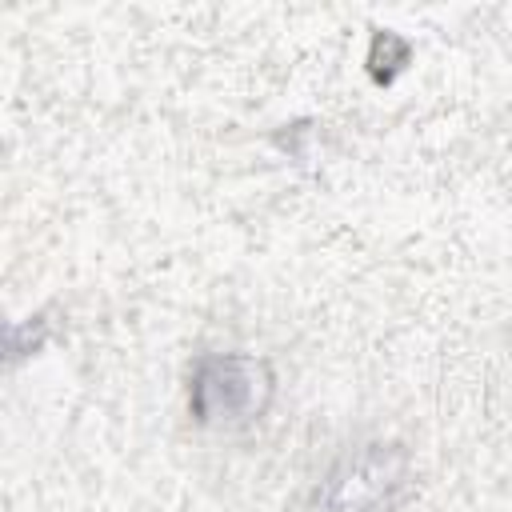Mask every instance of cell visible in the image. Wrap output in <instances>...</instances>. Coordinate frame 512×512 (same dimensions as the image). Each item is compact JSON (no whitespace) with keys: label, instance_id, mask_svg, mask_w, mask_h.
Returning a JSON list of instances; mask_svg holds the SVG:
<instances>
[{"label":"cell","instance_id":"2","mask_svg":"<svg viewBox=\"0 0 512 512\" xmlns=\"http://www.w3.org/2000/svg\"><path fill=\"white\" fill-rule=\"evenodd\" d=\"M408 480V456L396 444H368L344 456L320 488V512H388Z\"/></svg>","mask_w":512,"mask_h":512},{"label":"cell","instance_id":"1","mask_svg":"<svg viewBox=\"0 0 512 512\" xmlns=\"http://www.w3.org/2000/svg\"><path fill=\"white\" fill-rule=\"evenodd\" d=\"M272 396V376L264 360L240 356V352H224V356H204L192 372V388H188V404L196 412V420L204 424H236V420H252L264 412Z\"/></svg>","mask_w":512,"mask_h":512}]
</instances>
